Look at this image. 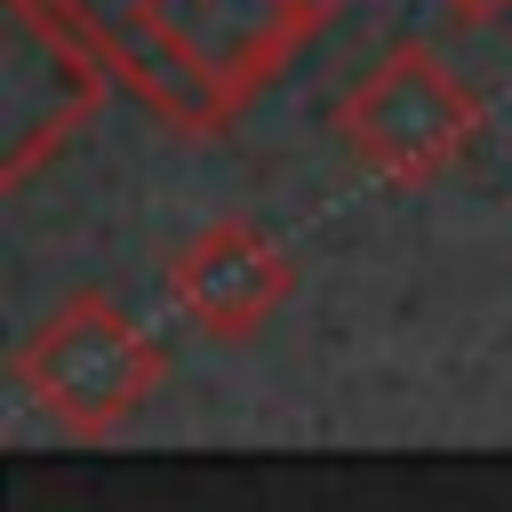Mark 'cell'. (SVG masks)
<instances>
[{
    "label": "cell",
    "instance_id": "6da1fadb",
    "mask_svg": "<svg viewBox=\"0 0 512 512\" xmlns=\"http://www.w3.org/2000/svg\"><path fill=\"white\" fill-rule=\"evenodd\" d=\"M8 376H16V392H24L56 432L104 440V432H120V424L160 392L168 352H160V336L136 328L104 288H80V296H64V304L16 344Z\"/></svg>",
    "mask_w": 512,
    "mask_h": 512
},
{
    "label": "cell",
    "instance_id": "7a4b0ae2",
    "mask_svg": "<svg viewBox=\"0 0 512 512\" xmlns=\"http://www.w3.org/2000/svg\"><path fill=\"white\" fill-rule=\"evenodd\" d=\"M336 152L376 184H432L480 144V88L448 72L440 48L400 40L384 48L328 112Z\"/></svg>",
    "mask_w": 512,
    "mask_h": 512
},
{
    "label": "cell",
    "instance_id": "3957f363",
    "mask_svg": "<svg viewBox=\"0 0 512 512\" xmlns=\"http://www.w3.org/2000/svg\"><path fill=\"white\" fill-rule=\"evenodd\" d=\"M336 0H136V24L224 104L240 112L256 88L280 80V64L304 48V32Z\"/></svg>",
    "mask_w": 512,
    "mask_h": 512
},
{
    "label": "cell",
    "instance_id": "277c9868",
    "mask_svg": "<svg viewBox=\"0 0 512 512\" xmlns=\"http://www.w3.org/2000/svg\"><path fill=\"white\" fill-rule=\"evenodd\" d=\"M288 296H296V256H288L272 232L240 224V216L200 224V232L168 256V304H176L208 344H248V336H264Z\"/></svg>",
    "mask_w": 512,
    "mask_h": 512
},
{
    "label": "cell",
    "instance_id": "5b68a950",
    "mask_svg": "<svg viewBox=\"0 0 512 512\" xmlns=\"http://www.w3.org/2000/svg\"><path fill=\"white\" fill-rule=\"evenodd\" d=\"M448 8H456V16H464V24H488V16H504V8H512V0H448Z\"/></svg>",
    "mask_w": 512,
    "mask_h": 512
}]
</instances>
